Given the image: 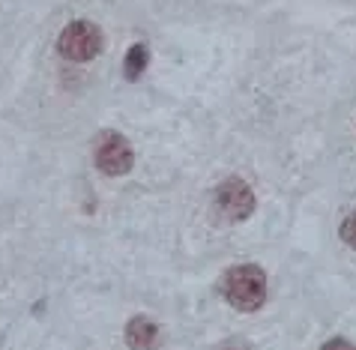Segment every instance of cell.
<instances>
[{"label":"cell","mask_w":356,"mask_h":350,"mask_svg":"<svg viewBox=\"0 0 356 350\" xmlns=\"http://www.w3.org/2000/svg\"><path fill=\"white\" fill-rule=\"evenodd\" d=\"M222 296L240 312H258L266 303V276L261 267L240 264L222 278Z\"/></svg>","instance_id":"1"},{"label":"cell","mask_w":356,"mask_h":350,"mask_svg":"<svg viewBox=\"0 0 356 350\" xmlns=\"http://www.w3.org/2000/svg\"><path fill=\"white\" fill-rule=\"evenodd\" d=\"M57 51L66 60H75V63H87L102 51V33L93 22H72L63 27V33L57 36Z\"/></svg>","instance_id":"2"},{"label":"cell","mask_w":356,"mask_h":350,"mask_svg":"<svg viewBox=\"0 0 356 350\" xmlns=\"http://www.w3.org/2000/svg\"><path fill=\"white\" fill-rule=\"evenodd\" d=\"M135 162V153H132V144L126 141L120 132H105L96 144V168L102 174H111V177H120L132 168Z\"/></svg>","instance_id":"3"},{"label":"cell","mask_w":356,"mask_h":350,"mask_svg":"<svg viewBox=\"0 0 356 350\" xmlns=\"http://www.w3.org/2000/svg\"><path fill=\"white\" fill-rule=\"evenodd\" d=\"M216 209H219L222 216H227V218H236V222L249 218L254 213L252 186L245 183V180H240V177L225 180V183L216 189Z\"/></svg>","instance_id":"4"},{"label":"cell","mask_w":356,"mask_h":350,"mask_svg":"<svg viewBox=\"0 0 356 350\" xmlns=\"http://www.w3.org/2000/svg\"><path fill=\"white\" fill-rule=\"evenodd\" d=\"M162 342L159 335V326L147 317H135V321L126 324V344L129 350H156Z\"/></svg>","instance_id":"5"},{"label":"cell","mask_w":356,"mask_h":350,"mask_svg":"<svg viewBox=\"0 0 356 350\" xmlns=\"http://www.w3.org/2000/svg\"><path fill=\"white\" fill-rule=\"evenodd\" d=\"M147 63H150V51H147V45H132L129 51H126V60H123V72L129 81L144 75Z\"/></svg>","instance_id":"6"},{"label":"cell","mask_w":356,"mask_h":350,"mask_svg":"<svg viewBox=\"0 0 356 350\" xmlns=\"http://www.w3.org/2000/svg\"><path fill=\"white\" fill-rule=\"evenodd\" d=\"M341 239H344V243H348L350 248H356V213H350V216L341 222Z\"/></svg>","instance_id":"7"},{"label":"cell","mask_w":356,"mask_h":350,"mask_svg":"<svg viewBox=\"0 0 356 350\" xmlns=\"http://www.w3.org/2000/svg\"><path fill=\"white\" fill-rule=\"evenodd\" d=\"M323 350H356L350 342H344V338H332V342H326Z\"/></svg>","instance_id":"8"},{"label":"cell","mask_w":356,"mask_h":350,"mask_svg":"<svg viewBox=\"0 0 356 350\" xmlns=\"http://www.w3.org/2000/svg\"><path fill=\"white\" fill-rule=\"evenodd\" d=\"M225 350H245V347H236V344H234V347H225Z\"/></svg>","instance_id":"9"}]
</instances>
